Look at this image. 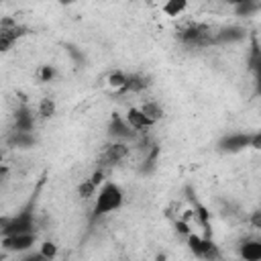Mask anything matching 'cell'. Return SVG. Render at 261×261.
<instances>
[{
	"label": "cell",
	"mask_w": 261,
	"mask_h": 261,
	"mask_svg": "<svg viewBox=\"0 0 261 261\" xmlns=\"http://www.w3.org/2000/svg\"><path fill=\"white\" fill-rule=\"evenodd\" d=\"M122 202H124L122 190H120L114 181H106V184L100 188V192H98L96 204H94V208H92L90 222H96L98 218H102V216H106V214L118 210V208L122 206Z\"/></svg>",
	"instance_id": "6da1fadb"
},
{
	"label": "cell",
	"mask_w": 261,
	"mask_h": 261,
	"mask_svg": "<svg viewBox=\"0 0 261 261\" xmlns=\"http://www.w3.org/2000/svg\"><path fill=\"white\" fill-rule=\"evenodd\" d=\"M214 31L204 22H192L177 31V41L190 49H206L212 47Z\"/></svg>",
	"instance_id": "7a4b0ae2"
},
{
	"label": "cell",
	"mask_w": 261,
	"mask_h": 261,
	"mask_svg": "<svg viewBox=\"0 0 261 261\" xmlns=\"http://www.w3.org/2000/svg\"><path fill=\"white\" fill-rule=\"evenodd\" d=\"M35 196L27 202V206H22L14 216H8L6 226L0 230V237L6 234H16V232H35Z\"/></svg>",
	"instance_id": "3957f363"
},
{
	"label": "cell",
	"mask_w": 261,
	"mask_h": 261,
	"mask_svg": "<svg viewBox=\"0 0 261 261\" xmlns=\"http://www.w3.org/2000/svg\"><path fill=\"white\" fill-rule=\"evenodd\" d=\"M24 35H29V27L18 24L14 18H2L0 20V53H6L14 47L16 41H20Z\"/></svg>",
	"instance_id": "277c9868"
},
{
	"label": "cell",
	"mask_w": 261,
	"mask_h": 261,
	"mask_svg": "<svg viewBox=\"0 0 261 261\" xmlns=\"http://www.w3.org/2000/svg\"><path fill=\"white\" fill-rule=\"evenodd\" d=\"M188 249L200 259H220L222 257V253L218 251V247L214 245V241L210 237H200L196 232L188 234Z\"/></svg>",
	"instance_id": "5b68a950"
},
{
	"label": "cell",
	"mask_w": 261,
	"mask_h": 261,
	"mask_svg": "<svg viewBox=\"0 0 261 261\" xmlns=\"http://www.w3.org/2000/svg\"><path fill=\"white\" fill-rule=\"evenodd\" d=\"M139 135H141V133L135 130V128L126 122L124 116H120L118 112H112L110 122H108V137H110L112 141H124V143H128V141H137Z\"/></svg>",
	"instance_id": "8992f818"
},
{
	"label": "cell",
	"mask_w": 261,
	"mask_h": 261,
	"mask_svg": "<svg viewBox=\"0 0 261 261\" xmlns=\"http://www.w3.org/2000/svg\"><path fill=\"white\" fill-rule=\"evenodd\" d=\"M249 145H251V133H228L220 137V141L216 143V149L224 155H232L249 149Z\"/></svg>",
	"instance_id": "52a82bcc"
},
{
	"label": "cell",
	"mask_w": 261,
	"mask_h": 261,
	"mask_svg": "<svg viewBox=\"0 0 261 261\" xmlns=\"http://www.w3.org/2000/svg\"><path fill=\"white\" fill-rule=\"evenodd\" d=\"M35 241H37L35 232H16V234L0 237L2 249L10 251V253H24V251H29L35 245Z\"/></svg>",
	"instance_id": "ba28073f"
},
{
	"label": "cell",
	"mask_w": 261,
	"mask_h": 261,
	"mask_svg": "<svg viewBox=\"0 0 261 261\" xmlns=\"http://www.w3.org/2000/svg\"><path fill=\"white\" fill-rule=\"evenodd\" d=\"M128 155V145L124 141H112L104 147L102 155H100V167L106 169V167H112L116 163H120L124 157Z\"/></svg>",
	"instance_id": "9c48e42d"
},
{
	"label": "cell",
	"mask_w": 261,
	"mask_h": 261,
	"mask_svg": "<svg viewBox=\"0 0 261 261\" xmlns=\"http://www.w3.org/2000/svg\"><path fill=\"white\" fill-rule=\"evenodd\" d=\"M186 196H188V200L192 202V206H194V210H192V214H194V218H196V222L204 228V237H210L212 239V228H210V210L196 198V194H194V190L190 188V186H186Z\"/></svg>",
	"instance_id": "30bf717a"
},
{
	"label": "cell",
	"mask_w": 261,
	"mask_h": 261,
	"mask_svg": "<svg viewBox=\"0 0 261 261\" xmlns=\"http://www.w3.org/2000/svg\"><path fill=\"white\" fill-rule=\"evenodd\" d=\"M247 37V31L239 24H230V27H222L218 31H214L212 35V47H220V45H232V43H241Z\"/></svg>",
	"instance_id": "8fae6325"
},
{
	"label": "cell",
	"mask_w": 261,
	"mask_h": 261,
	"mask_svg": "<svg viewBox=\"0 0 261 261\" xmlns=\"http://www.w3.org/2000/svg\"><path fill=\"white\" fill-rule=\"evenodd\" d=\"M151 86V77L149 75H143V73H126V80L122 84V88L118 90L120 94H137V92H143Z\"/></svg>",
	"instance_id": "7c38bea8"
},
{
	"label": "cell",
	"mask_w": 261,
	"mask_h": 261,
	"mask_svg": "<svg viewBox=\"0 0 261 261\" xmlns=\"http://www.w3.org/2000/svg\"><path fill=\"white\" fill-rule=\"evenodd\" d=\"M35 128V114L33 110L22 104L20 108L14 110V124H12V130H27V133H33Z\"/></svg>",
	"instance_id": "4fadbf2b"
},
{
	"label": "cell",
	"mask_w": 261,
	"mask_h": 261,
	"mask_svg": "<svg viewBox=\"0 0 261 261\" xmlns=\"http://www.w3.org/2000/svg\"><path fill=\"white\" fill-rule=\"evenodd\" d=\"M126 122L135 128V130H139V133H145V130H149L155 122L141 110V108H128V112H126Z\"/></svg>",
	"instance_id": "5bb4252c"
},
{
	"label": "cell",
	"mask_w": 261,
	"mask_h": 261,
	"mask_svg": "<svg viewBox=\"0 0 261 261\" xmlns=\"http://www.w3.org/2000/svg\"><path fill=\"white\" fill-rule=\"evenodd\" d=\"M239 255L245 261H259L261 259V241L259 239H243L239 245Z\"/></svg>",
	"instance_id": "9a60e30c"
},
{
	"label": "cell",
	"mask_w": 261,
	"mask_h": 261,
	"mask_svg": "<svg viewBox=\"0 0 261 261\" xmlns=\"http://www.w3.org/2000/svg\"><path fill=\"white\" fill-rule=\"evenodd\" d=\"M159 153H161L159 145L151 143V145H149V149H147V153H145V157H143V161H141V167H139L141 175H149V173H153V171H155V167H157V159H159Z\"/></svg>",
	"instance_id": "2e32d148"
},
{
	"label": "cell",
	"mask_w": 261,
	"mask_h": 261,
	"mask_svg": "<svg viewBox=\"0 0 261 261\" xmlns=\"http://www.w3.org/2000/svg\"><path fill=\"white\" fill-rule=\"evenodd\" d=\"M8 143L10 147H18V149H31L37 139L33 133H27V130H12L10 137H8Z\"/></svg>",
	"instance_id": "e0dca14e"
},
{
	"label": "cell",
	"mask_w": 261,
	"mask_h": 261,
	"mask_svg": "<svg viewBox=\"0 0 261 261\" xmlns=\"http://www.w3.org/2000/svg\"><path fill=\"white\" fill-rule=\"evenodd\" d=\"M249 71L255 73V80H259V71H261V49L257 43V37H251V53H249Z\"/></svg>",
	"instance_id": "ac0fdd59"
},
{
	"label": "cell",
	"mask_w": 261,
	"mask_h": 261,
	"mask_svg": "<svg viewBox=\"0 0 261 261\" xmlns=\"http://www.w3.org/2000/svg\"><path fill=\"white\" fill-rule=\"evenodd\" d=\"M141 110L153 120V122H157V120H161L163 118V108H161V104L159 102H155V100H147L143 106H141Z\"/></svg>",
	"instance_id": "d6986e66"
},
{
	"label": "cell",
	"mask_w": 261,
	"mask_h": 261,
	"mask_svg": "<svg viewBox=\"0 0 261 261\" xmlns=\"http://www.w3.org/2000/svg\"><path fill=\"white\" fill-rule=\"evenodd\" d=\"M186 8H188V0H167L163 4V12L167 16H179L186 12Z\"/></svg>",
	"instance_id": "ffe728a7"
},
{
	"label": "cell",
	"mask_w": 261,
	"mask_h": 261,
	"mask_svg": "<svg viewBox=\"0 0 261 261\" xmlns=\"http://www.w3.org/2000/svg\"><path fill=\"white\" fill-rule=\"evenodd\" d=\"M259 8H261L259 0H251V2L237 4V6H234V12H237L239 16H253V14H257V12H259Z\"/></svg>",
	"instance_id": "44dd1931"
},
{
	"label": "cell",
	"mask_w": 261,
	"mask_h": 261,
	"mask_svg": "<svg viewBox=\"0 0 261 261\" xmlns=\"http://www.w3.org/2000/svg\"><path fill=\"white\" fill-rule=\"evenodd\" d=\"M55 110H57L55 100H53V98H43L41 104H39L37 114H39V118H51V116L55 114Z\"/></svg>",
	"instance_id": "7402d4cb"
},
{
	"label": "cell",
	"mask_w": 261,
	"mask_h": 261,
	"mask_svg": "<svg viewBox=\"0 0 261 261\" xmlns=\"http://www.w3.org/2000/svg\"><path fill=\"white\" fill-rule=\"evenodd\" d=\"M96 192H98V188L92 184L90 177H88V179H82V184L77 186V194H80V198H84V200H90L92 196H96Z\"/></svg>",
	"instance_id": "603a6c76"
},
{
	"label": "cell",
	"mask_w": 261,
	"mask_h": 261,
	"mask_svg": "<svg viewBox=\"0 0 261 261\" xmlns=\"http://www.w3.org/2000/svg\"><path fill=\"white\" fill-rule=\"evenodd\" d=\"M124 80H126V73H124V71H120V69H114V71H112V73H108V77H106L108 86H110V88H114L116 92L122 88Z\"/></svg>",
	"instance_id": "cb8c5ba5"
},
{
	"label": "cell",
	"mask_w": 261,
	"mask_h": 261,
	"mask_svg": "<svg viewBox=\"0 0 261 261\" xmlns=\"http://www.w3.org/2000/svg\"><path fill=\"white\" fill-rule=\"evenodd\" d=\"M55 75H57V69L53 65H41L39 71H37V80L39 82H51Z\"/></svg>",
	"instance_id": "d4e9b609"
},
{
	"label": "cell",
	"mask_w": 261,
	"mask_h": 261,
	"mask_svg": "<svg viewBox=\"0 0 261 261\" xmlns=\"http://www.w3.org/2000/svg\"><path fill=\"white\" fill-rule=\"evenodd\" d=\"M65 49H67V53L71 55V59L75 61V65H84V63H86V55L82 53V49H77V47L71 45V43H67Z\"/></svg>",
	"instance_id": "484cf974"
},
{
	"label": "cell",
	"mask_w": 261,
	"mask_h": 261,
	"mask_svg": "<svg viewBox=\"0 0 261 261\" xmlns=\"http://www.w3.org/2000/svg\"><path fill=\"white\" fill-rule=\"evenodd\" d=\"M41 255L45 257V261L53 259V257L57 255V245H55V243H51V241H45V243L41 245Z\"/></svg>",
	"instance_id": "4316f807"
},
{
	"label": "cell",
	"mask_w": 261,
	"mask_h": 261,
	"mask_svg": "<svg viewBox=\"0 0 261 261\" xmlns=\"http://www.w3.org/2000/svg\"><path fill=\"white\" fill-rule=\"evenodd\" d=\"M175 230L179 232V234H190L192 230H190V224H188V220L186 218H181V220H175Z\"/></svg>",
	"instance_id": "83f0119b"
},
{
	"label": "cell",
	"mask_w": 261,
	"mask_h": 261,
	"mask_svg": "<svg viewBox=\"0 0 261 261\" xmlns=\"http://www.w3.org/2000/svg\"><path fill=\"white\" fill-rule=\"evenodd\" d=\"M251 149H261V133L259 130H255V133H251V145H249Z\"/></svg>",
	"instance_id": "f1b7e54d"
},
{
	"label": "cell",
	"mask_w": 261,
	"mask_h": 261,
	"mask_svg": "<svg viewBox=\"0 0 261 261\" xmlns=\"http://www.w3.org/2000/svg\"><path fill=\"white\" fill-rule=\"evenodd\" d=\"M249 220H251V224H253L255 228H261V210H253Z\"/></svg>",
	"instance_id": "f546056e"
},
{
	"label": "cell",
	"mask_w": 261,
	"mask_h": 261,
	"mask_svg": "<svg viewBox=\"0 0 261 261\" xmlns=\"http://www.w3.org/2000/svg\"><path fill=\"white\" fill-rule=\"evenodd\" d=\"M6 179H8V167L0 163V186H2V184H4Z\"/></svg>",
	"instance_id": "4dcf8cb0"
},
{
	"label": "cell",
	"mask_w": 261,
	"mask_h": 261,
	"mask_svg": "<svg viewBox=\"0 0 261 261\" xmlns=\"http://www.w3.org/2000/svg\"><path fill=\"white\" fill-rule=\"evenodd\" d=\"M228 4H232V6H237V4H243V2H251V0H226Z\"/></svg>",
	"instance_id": "1f68e13d"
},
{
	"label": "cell",
	"mask_w": 261,
	"mask_h": 261,
	"mask_svg": "<svg viewBox=\"0 0 261 261\" xmlns=\"http://www.w3.org/2000/svg\"><path fill=\"white\" fill-rule=\"evenodd\" d=\"M57 2H59V4H65V6H67V4H73L75 0H57Z\"/></svg>",
	"instance_id": "d6a6232c"
},
{
	"label": "cell",
	"mask_w": 261,
	"mask_h": 261,
	"mask_svg": "<svg viewBox=\"0 0 261 261\" xmlns=\"http://www.w3.org/2000/svg\"><path fill=\"white\" fill-rule=\"evenodd\" d=\"M2 157H4V155H2V151H0V163H2Z\"/></svg>",
	"instance_id": "836d02e7"
}]
</instances>
